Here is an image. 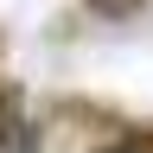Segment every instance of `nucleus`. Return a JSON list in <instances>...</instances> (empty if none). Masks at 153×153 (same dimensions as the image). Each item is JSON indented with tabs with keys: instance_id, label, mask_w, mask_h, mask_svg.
Masks as SVG:
<instances>
[{
	"instance_id": "1",
	"label": "nucleus",
	"mask_w": 153,
	"mask_h": 153,
	"mask_svg": "<svg viewBox=\"0 0 153 153\" xmlns=\"http://www.w3.org/2000/svg\"><path fill=\"white\" fill-rule=\"evenodd\" d=\"M45 128L19 108V83H0V153H38Z\"/></svg>"
},
{
	"instance_id": "2",
	"label": "nucleus",
	"mask_w": 153,
	"mask_h": 153,
	"mask_svg": "<svg viewBox=\"0 0 153 153\" xmlns=\"http://www.w3.org/2000/svg\"><path fill=\"white\" fill-rule=\"evenodd\" d=\"M89 153H153V128H128V134H115V140L89 147Z\"/></svg>"
},
{
	"instance_id": "3",
	"label": "nucleus",
	"mask_w": 153,
	"mask_h": 153,
	"mask_svg": "<svg viewBox=\"0 0 153 153\" xmlns=\"http://www.w3.org/2000/svg\"><path fill=\"white\" fill-rule=\"evenodd\" d=\"M89 13H102V19H140L147 13V0H83Z\"/></svg>"
}]
</instances>
